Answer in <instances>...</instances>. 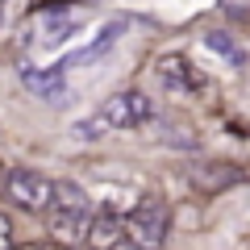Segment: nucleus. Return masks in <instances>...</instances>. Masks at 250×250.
Instances as JSON below:
<instances>
[{"mask_svg":"<svg viewBox=\"0 0 250 250\" xmlns=\"http://www.w3.org/2000/svg\"><path fill=\"white\" fill-rule=\"evenodd\" d=\"M96 117H100V125H104V129H138L142 121H150V117H154V104H150V96H146V92L129 88V92L108 96L104 108H100Z\"/></svg>","mask_w":250,"mask_h":250,"instance_id":"obj_1","label":"nucleus"},{"mask_svg":"<svg viewBox=\"0 0 250 250\" xmlns=\"http://www.w3.org/2000/svg\"><path fill=\"white\" fill-rule=\"evenodd\" d=\"M167 225H171V217L159 200H146V205H138L125 217V233H129V242L138 250H159L163 238H167Z\"/></svg>","mask_w":250,"mask_h":250,"instance_id":"obj_2","label":"nucleus"},{"mask_svg":"<svg viewBox=\"0 0 250 250\" xmlns=\"http://www.w3.org/2000/svg\"><path fill=\"white\" fill-rule=\"evenodd\" d=\"M4 188H9V200L21 208H29V213H50V200H54V179L38 175V171H9V179H4Z\"/></svg>","mask_w":250,"mask_h":250,"instance_id":"obj_3","label":"nucleus"},{"mask_svg":"<svg viewBox=\"0 0 250 250\" xmlns=\"http://www.w3.org/2000/svg\"><path fill=\"white\" fill-rule=\"evenodd\" d=\"M121 34H125V21H108V25H100V34L92 38L88 46H80V50H71V54H62L54 67H59L62 75L67 71H75V67H88V62H100L108 50H113L117 42H121Z\"/></svg>","mask_w":250,"mask_h":250,"instance_id":"obj_4","label":"nucleus"},{"mask_svg":"<svg viewBox=\"0 0 250 250\" xmlns=\"http://www.w3.org/2000/svg\"><path fill=\"white\" fill-rule=\"evenodd\" d=\"M21 83H25L38 100H46V104H59V100L67 96V75H62L59 67H21Z\"/></svg>","mask_w":250,"mask_h":250,"instance_id":"obj_5","label":"nucleus"},{"mask_svg":"<svg viewBox=\"0 0 250 250\" xmlns=\"http://www.w3.org/2000/svg\"><path fill=\"white\" fill-rule=\"evenodd\" d=\"M88 192H83L75 179H54V200H50V213L62 217H88Z\"/></svg>","mask_w":250,"mask_h":250,"instance_id":"obj_6","label":"nucleus"},{"mask_svg":"<svg viewBox=\"0 0 250 250\" xmlns=\"http://www.w3.org/2000/svg\"><path fill=\"white\" fill-rule=\"evenodd\" d=\"M121 229H125V221L117 213H100V217L88 221V242L96 250H113L117 242H121Z\"/></svg>","mask_w":250,"mask_h":250,"instance_id":"obj_7","label":"nucleus"},{"mask_svg":"<svg viewBox=\"0 0 250 250\" xmlns=\"http://www.w3.org/2000/svg\"><path fill=\"white\" fill-rule=\"evenodd\" d=\"M192 67H188V59H179V54H167V59L159 62V75H163V83H167L171 92H192L196 88V80H192Z\"/></svg>","mask_w":250,"mask_h":250,"instance_id":"obj_8","label":"nucleus"},{"mask_svg":"<svg viewBox=\"0 0 250 250\" xmlns=\"http://www.w3.org/2000/svg\"><path fill=\"white\" fill-rule=\"evenodd\" d=\"M80 34V17H50L42 21V46L46 50H59L62 42H71Z\"/></svg>","mask_w":250,"mask_h":250,"instance_id":"obj_9","label":"nucleus"},{"mask_svg":"<svg viewBox=\"0 0 250 250\" xmlns=\"http://www.w3.org/2000/svg\"><path fill=\"white\" fill-rule=\"evenodd\" d=\"M205 46H208V50H217L221 59H229L233 67H242V62H246V50H242V46L233 42L225 29H208V34H205Z\"/></svg>","mask_w":250,"mask_h":250,"instance_id":"obj_10","label":"nucleus"},{"mask_svg":"<svg viewBox=\"0 0 250 250\" xmlns=\"http://www.w3.org/2000/svg\"><path fill=\"white\" fill-rule=\"evenodd\" d=\"M96 134H104L100 117H92V121H80V125H71V138H83V142H92Z\"/></svg>","mask_w":250,"mask_h":250,"instance_id":"obj_11","label":"nucleus"},{"mask_svg":"<svg viewBox=\"0 0 250 250\" xmlns=\"http://www.w3.org/2000/svg\"><path fill=\"white\" fill-rule=\"evenodd\" d=\"M0 250H13V225L4 213H0Z\"/></svg>","mask_w":250,"mask_h":250,"instance_id":"obj_12","label":"nucleus"},{"mask_svg":"<svg viewBox=\"0 0 250 250\" xmlns=\"http://www.w3.org/2000/svg\"><path fill=\"white\" fill-rule=\"evenodd\" d=\"M113 250H138V246H134V242H125V238H121V242H117Z\"/></svg>","mask_w":250,"mask_h":250,"instance_id":"obj_13","label":"nucleus"}]
</instances>
